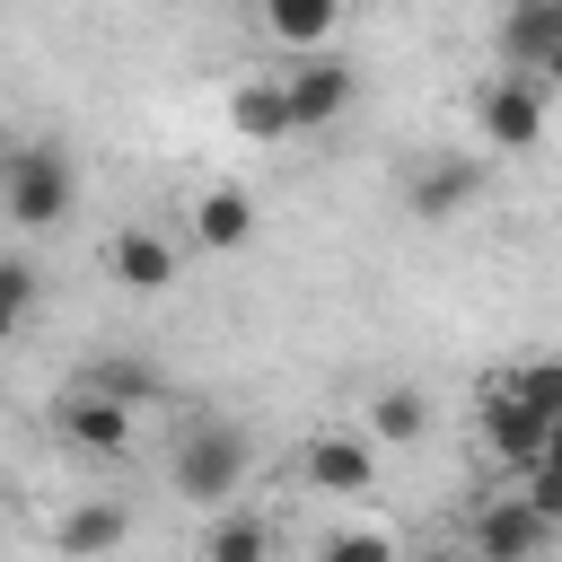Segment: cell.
Instances as JSON below:
<instances>
[{
  "label": "cell",
  "instance_id": "6da1fadb",
  "mask_svg": "<svg viewBox=\"0 0 562 562\" xmlns=\"http://www.w3.org/2000/svg\"><path fill=\"white\" fill-rule=\"evenodd\" d=\"M246 474H255V430H246V422L202 413V422H184V430H176L167 483H176L193 509H228V501L246 492Z\"/></svg>",
  "mask_w": 562,
  "mask_h": 562
},
{
  "label": "cell",
  "instance_id": "7a4b0ae2",
  "mask_svg": "<svg viewBox=\"0 0 562 562\" xmlns=\"http://www.w3.org/2000/svg\"><path fill=\"white\" fill-rule=\"evenodd\" d=\"M0 211H9L18 228L70 220V211H79V167H70V149H61V140H18V149L0 158Z\"/></svg>",
  "mask_w": 562,
  "mask_h": 562
},
{
  "label": "cell",
  "instance_id": "3957f363",
  "mask_svg": "<svg viewBox=\"0 0 562 562\" xmlns=\"http://www.w3.org/2000/svg\"><path fill=\"white\" fill-rule=\"evenodd\" d=\"M474 123H483V140L492 149H536L544 140V88L536 79H518V70H492L483 88H474Z\"/></svg>",
  "mask_w": 562,
  "mask_h": 562
},
{
  "label": "cell",
  "instance_id": "277c9868",
  "mask_svg": "<svg viewBox=\"0 0 562 562\" xmlns=\"http://www.w3.org/2000/svg\"><path fill=\"white\" fill-rule=\"evenodd\" d=\"M553 536H562V527H544L518 492H501V501L474 509V562H544Z\"/></svg>",
  "mask_w": 562,
  "mask_h": 562
},
{
  "label": "cell",
  "instance_id": "5b68a950",
  "mask_svg": "<svg viewBox=\"0 0 562 562\" xmlns=\"http://www.w3.org/2000/svg\"><path fill=\"white\" fill-rule=\"evenodd\" d=\"M299 474H307L316 492L351 501V492H378V448H369L360 430H316V439L299 448Z\"/></svg>",
  "mask_w": 562,
  "mask_h": 562
},
{
  "label": "cell",
  "instance_id": "8992f818",
  "mask_svg": "<svg viewBox=\"0 0 562 562\" xmlns=\"http://www.w3.org/2000/svg\"><path fill=\"white\" fill-rule=\"evenodd\" d=\"M351 97H360V79H351L342 61H307V70H281V105H290V132H325V123H342V114H351Z\"/></svg>",
  "mask_w": 562,
  "mask_h": 562
},
{
  "label": "cell",
  "instance_id": "52a82bcc",
  "mask_svg": "<svg viewBox=\"0 0 562 562\" xmlns=\"http://www.w3.org/2000/svg\"><path fill=\"white\" fill-rule=\"evenodd\" d=\"M474 193H483V167H474V158H422L413 184H404L413 220H430V228H448L457 211H474Z\"/></svg>",
  "mask_w": 562,
  "mask_h": 562
},
{
  "label": "cell",
  "instance_id": "ba28073f",
  "mask_svg": "<svg viewBox=\"0 0 562 562\" xmlns=\"http://www.w3.org/2000/svg\"><path fill=\"white\" fill-rule=\"evenodd\" d=\"M53 422H61V439L88 448V457H123V448L140 439V413H123V404H105V395H88V386H70Z\"/></svg>",
  "mask_w": 562,
  "mask_h": 562
},
{
  "label": "cell",
  "instance_id": "9c48e42d",
  "mask_svg": "<svg viewBox=\"0 0 562 562\" xmlns=\"http://www.w3.org/2000/svg\"><path fill=\"white\" fill-rule=\"evenodd\" d=\"M483 448H492L501 465H518V474H536V465H544V422H536L501 378L483 386Z\"/></svg>",
  "mask_w": 562,
  "mask_h": 562
},
{
  "label": "cell",
  "instance_id": "30bf717a",
  "mask_svg": "<svg viewBox=\"0 0 562 562\" xmlns=\"http://www.w3.org/2000/svg\"><path fill=\"white\" fill-rule=\"evenodd\" d=\"M553 53H562V0H518V9L501 18V61H509L518 79H536Z\"/></svg>",
  "mask_w": 562,
  "mask_h": 562
},
{
  "label": "cell",
  "instance_id": "8fae6325",
  "mask_svg": "<svg viewBox=\"0 0 562 562\" xmlns=\"http://www.w3.org/2000/svg\"><path fill=\"white\" fill-rule=\"evenodd\" d=\"M123 536H132V509H123V501H70V509H61V527H53L61 562H105Z\"/></svg>",
  "mask_w": 562,
  "mask_h": 562
},
{
  "label": "cell",
  "instance_id": "7c38bea8",
  "mask_svg": "<svg viewBox=\"0 0 562 562\" xmlns=\"http://www.w3.org/2000/svg\"><path fill=\"white\" fill-rule=\"evenodd\" d=\"M105 263H114V281H123V290H140V299H158V290H176V246H167L158 228H123Z\"/></svg>",
  "mask_w": 562,
  "mask_h": 562
},
{
  "label": "cell",
  "instance_id": "4fadbf2b",
  "mask_svg": "<svg viewBox=\"0 0 562 562\" xmlns=\"http://www.w3.org/2000/svg\"><path fill=\"white\" fill-rule=\"evenodd\" d=\"M360 422H369V430H360L369 448H413V439L430 430V395H422V386H378Z\"/></svg>",
  "mask_w": 562,
  "mask_h": 562
},
{
  "label": "cell",
  "instance_id": "5bb4252c",
  "mask_svg": "<svg viewBox=\"0 0 562 562\" xmlns=\"http://www.w3.org/2000/svg\"><path fill=\"white\" fill-rule=\"evenodd\" d=\"M193 237H202L211 255H228V246H246V237H255V202H246L237 184H211V193L193 202Z\"/></svg>",
  "mask_w": 562,
  "mask_h": 562
},
{
  "label": "cell",
  "instance_id": "9a60e30c",
  "mask_svg": "<svg viewBox=\"0 0 562 562\" xmlns=\"http://www.w3.org/2000/svg\"><path fill=\"white\" fill-rule=\"evenodd\" d=\"M334 26H342L334 0H272V9H263V35H272V44H299V53H307V44H334Z\"/></svg>",
  "mask_w": 562,
  "mask_h": 562
},
{
  "label": "cell",
  "instance_id": "2e32d148",
  "mask_svg": "<svg viewBox=\"0 0 562 562\" xmlns=\"http://www.w3.org/2000/svg\"><path fill=\"white\" fill-rule=\"evenodd\" d=\"M193 562H272V527H263V518H246V509H220Z\"/></svg>",
  "mask_w": 562,
  "mask_h": 562
},
{
  "label": "cell",
  "instance_id": "e0dca14e",
  "mask_svg": "<svg viewBox=\"0 0 562 562\" xmlns=\"http://www.w3.org/2000/svg\"><path fill=\"white\" fill-rule=\"evenodd\" d=\"M228 123H237L246 140H281V132H290V105H281V70H272V79H246V88L228 97Z\"/></svg>",
  "mask_w": 562,
  "mask_h": 562
},
{
  "label": "cell",
  "instance_id": "ac0fdd59",
  "mask_svg": "<svg viewBox=\"0 0 562 562\" xmlns=\"http://www.w3.org/2000/svg\"><path fill=\"white\" fill-rule=\"evenodd\" d=\"M88 395H105V404L140 413V404H158V395H167V378H158L149 360H97V369H88Z\"/></svg>",
  "mask_w": 562,
  "mask_h": 562
},
{
  "label": "cell",
  "instance_id": "d6986e66",
  "mask_svg": "<svg viewBox=\"0 0 562 562\" xmlns=\"http://www.w3.org/2000/svg\"><path fill=\"white\" fill-rule=\"evenodd\" d=\"M501 386H509V395H518V404H527V413H536L544 430L562 422V351H544V360H518V369H509Z\"/></svg>",
  "mask_w": 562,
  "mask_h": 562
},
{
  "label": "cell",
  "instance_id": "ffe728a7",
  "mask_svg": "<svg viewBox=\"0 0 562 562\" xmlns=\"http://www.w3.org/2000/svg\"><path fill=\"white\" fill-rule=\"evenodd\" d=\"M316 562H404V553H395L386 527H334V536L316 544Z\"/></svg>",
  "mask_w": 562,
  "mask_h": 562
},
{
  "label": "cell",
  "instance_id": "44dd1931",
  "mask_svg": "<svg viewBox=\"0 0 562 562\" xmlns=\"http://www.w3.org/2000/svg\"><path fill=\"white\" fill-rule=\"evenodd\" d=\"M26 307H35V263L26 255H0V342L26 325Z\"/></svg>",
  "mask_w": 562,
  "mask_h": 562
},
{
  "label": "cell",
  "instance_id": "7402d4cb",
  "mask_svg": "<svg viewBox=\"0 0 562 562\" xmlns=\"http://www.w3.org/2000/svg\"><path fill=\"white\" fill-rule=\"evenodd\" d=\"M518 501H527V509H536V518H544V527H562V474H553V465H536V474H527V492H518Z\"/></svg>",
  "mask_w": 562,
  "mask_h": 562
},
{
  "label": "cell",
  "instance_id": "603a6c76",
  "mask_svg": "<svg viewBox=\"0 0 562 562\" xmlns=\"http://www.w3.org/2000/svg\"><path fill=\"white\" fill-rule=\"evenodd\" d=\"M536 88H544V97H553V88H562V53H553V61H544V70H536Z\"/></svg>",
  "mask_w": 562,
  "mask_h": 562
},
{
  "label": "cell",
  "instance_id": "cb8c5ba5",
  "mask_svg": "<svg viewBox=\"0 0 562 562\" xmlns=\"http://www.w3.org/2000/svg\"><path fill=\"white\" fill-rule=\"evenodd\" d=\"M544 465H553V474H562V422H553V430H544Z\"/></svg>",
  "mask_w": 562,
  "mask_h": 562
},
{
  "label": "cell",
  "instance_id": "d4e9b609",
  "mask_svg": "<svg viewBox=\"0 0 562 562\" xmlns=\"http://www.w3.org/2000/svg\"><path fill=\"white\" fill-rule=\"evenodd\" d=\"M404 562H457V553H404Z\"/></svg>",
  "mask_w": 562,
  "mask_h": 562
}]
</instances>
